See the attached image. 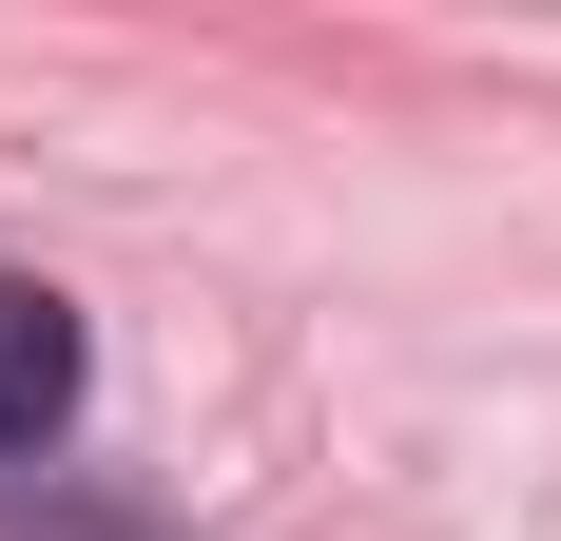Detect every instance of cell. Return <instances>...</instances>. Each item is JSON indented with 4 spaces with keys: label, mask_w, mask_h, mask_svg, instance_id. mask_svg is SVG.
Listing matches in <instances>:
<instances>
[{
    "label": "cell",
    "mask_w": 561,
    "mask_h": 541,
    "mask_svg": "<svg viewBox=\"0 0 561 541\" xmlns=\"http://www.w3.org/2000/svg\"><path fill=\"white\" fill-rule=\"evenodd\" d=\"M58 426H78V310H58L39 270H0V464L58 445Z\"/></svg>",
    "instance_id": "1"
}]
</instances>
